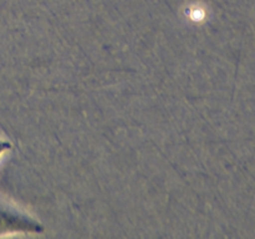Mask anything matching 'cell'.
<instances>
[{"label":"cell","instance_id":"obj_1","mask_svg":"<svg viewBox=\"0 0 255 239\" xmlns=\"http://www.w3.org/2000/svg\"><path fill=\"white\" fill-rule=\"evenodd\" d=\"M11 144L0 139V154L10 149ZM44 232V227L36 219L17 211L14 207L0 201V237L6 234H37Z\"/></svg>","mask_w":255,"mask_h":239}]
</instances>
